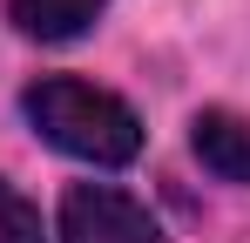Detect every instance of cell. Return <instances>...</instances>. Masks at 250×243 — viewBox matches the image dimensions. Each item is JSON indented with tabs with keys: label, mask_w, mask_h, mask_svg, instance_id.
Masks as SVG:
<instances>
[{
	"label": "cell",
	"mask_w": 250,
	"mask_h": 243,
	"mask_svg": "<svg viewBox=\"0 0 250 243\" xmlns=\"http://www.w3.org/2000/svg\"><path fill=\"white\" fill-rule=\"evenodd\" d=\"M21 115L34 122V135L47 149H61L75 162H95V169H122V162L142 156V115L128 108L122 95H108V88H95L82 75L27 81Z\"/></svg>",
	"instance_id": "1"
},
{
	"label": "cell",
	"mask_w": 250,
	"mask_h": 243,
	"mask_svg": "<svg viewBox=\"0 0 250 243\" xmlns=\"http://www.w3.org/2000/svg\"><path fill=\"white\" fill-rule=\"evenodd\" d=\"M61 243H163V223L149 202H135L115 182H75L61 196Z\"/></svg>",
	"instance_id": "2"
},
{
	"label": "cell",
	"mask_w": 250,
	"mask_h": 243,
	"mask_svg": "<svg viewBox=\"0 0 250 243\" xmlns=\"http://www.w3.org/2000/svg\"><path fill=\"white\" fill-rule=\"evenodd\" d=\"M189 149L216 182H244L250 189V122L230 115V108H203L189 122Z\"/></svg>",
	"instance_id": "3"
},
{
	"label": "cell",
	"mask_w": 250,
	"mask_h": 243,
	"mask_svg": "<svg viewBox=\"0 0 250 243\" xmlns=\"http://www.w3.org/2000/svg\"><path fill=\"white\" fill-rule=\"evenodd\" d=\"M102 7L108 0H7V20L27 40H75V34H88V20Z\"/></svg>",
	"instance_id": "4"
},
{
	"label": "cell",
	"mask_w": 250,
	"mask_h": 243,
	"mask_svg": "<svg viewBox=\"0 0 250 243\" xmlns=\"http://www.w3.org/2000/svg\"><path fill=\"white\" fill-rule=\"evenodd\" d=\"M0 243H47V223L41 209L21 196L14 182H0Z\"/></svg>",
	"instance_id": "5"
}]
</instances>
